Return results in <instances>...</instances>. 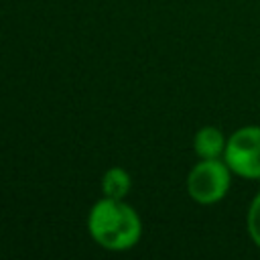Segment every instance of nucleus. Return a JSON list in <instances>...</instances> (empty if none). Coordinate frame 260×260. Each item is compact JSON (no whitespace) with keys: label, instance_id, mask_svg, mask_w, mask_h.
<instances>
[{"label":"nucleus","instance_id":"1","mask_svg":"<svg viewBox=\"0 0 260 260\" xmlns=\"http://www.w3.org/2000/svg\"><path fill=\"white\" fill-rule=\"evenodd\" d=\"M87 232L104 250L124 252L140 242L142 221L138 211L124 199L102 197L87 213Z\"/></svg>","mask_w":260,"mask_h":260},{"label":"nucleus","instance_id":"2","mask_svg":"<svg viewBox=\"0 0 260 260\" xmlns=\"http://www.w3.org/2000/svg\"><path fill=\"white\" fill-rule=\"evenodd\" d=\"M232 175L223 158H199L187 175V193L199 205H213L228 195Z\"/></svg>","mask_w":260,"mask_h":260},{"label":"nucleus","instance_id":"3","mask_svg":"<svg viewBox=\"0 0 260 260\" xmlns=\"http://www.w3.org/2000/svg\"><path fill=\"white\" fill-rule=\"evenodd\" d=\"M223 160L242 179H260V126L238 128L225 144Z\"/></svg>","mask_w":260,"mask_h":260},{"label":"nucleus","instance_id":"4","mask_svg":"<svg viewBox=\"0 0 260 260\" xmlns=\"http://www.w3.org/2000/svg\"><path fill=\"white\" fill-rule=\"evenodd\" d=\"M228 138L217 126H203L195 132L193 150L199 158H223Z\"/></svg>","mask_w":260,"mask_h":260},{"label":"nucleus","instance_id":"5","mask_svg":"<svg viewBox=\"0 0 260 260\" xmlns=\"http://www.w3.org/2000/svg\"><path fill=\"white\" fill-rule=\"evenodd\" d=\"M132 189V177L122 167H112L102 175V193L104 197L124 199Z\"/></svg>","mask_w":260,"mask_h":260},{"label":"nucleus","instance_id":"6","mask_svg":"<svg viewBox=\"0 0 260 260\" xmlns=\"http://www.w3.org/2000/svg\"><path fill=\"white\" fill-rule=\"evenodd\" d=\"M246 230L256 248H260V191L250 201L248 213H246Z\"/></svg>","mask_w":260,"mask_h":260}]
</instances>
